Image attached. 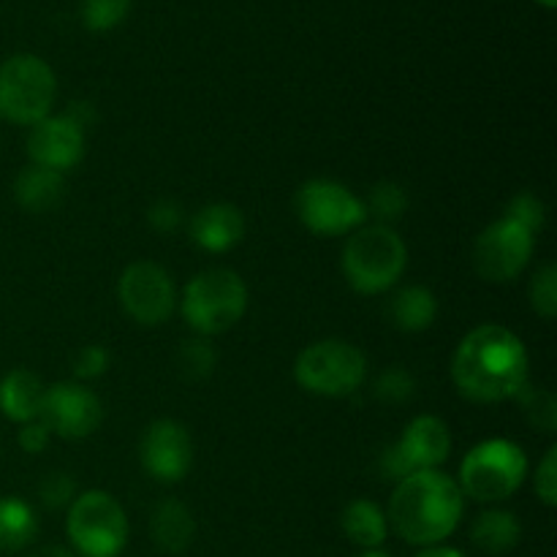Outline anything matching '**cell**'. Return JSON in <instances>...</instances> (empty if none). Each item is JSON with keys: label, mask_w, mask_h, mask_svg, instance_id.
I'll list each match as a JSON object with an SVG mask.
<instances>
[{"label": "cell", "mask_w": 557, "mask_h": 557, "mask_svg": "<svg viewBox=\"0 0 557 557\" xmlns=\"http://www.w3.org/2000/svg\"><path fill=\"white\" fill-rule=\"evenodd\" d=\"M413 557H468V555L455 547H446V544H438V547H424L422 553H417Z\"/></svg>", "instance_id": "8d00e7d4"}, {"label": "cell", "mask_w": 557, "mask_h": 557, "mask_svg": "<svg viewBox=\"0 0 557 557\" xmlns=\"http://www.w3.org/2000/svg\"><path fill=\"white\" fill-rule=\"evenodd\" d=\"M533 248H536V234L504 215L490 223L473 243V267L482 281L509 283L531 264Z\"/></svg>", "instance_id": "8fae6325"}, {"label": "cell", "mask_w": 557, "mask_h": 557, "mask_svg": "<svg viewBox=\"0 0 557 557\" xmlns=\"http://www.w3.org/2000/svg\"><path fill=\"white\" fill-rule=\"evenodd\" d=\"M373 395L375 400L389 403V406H400V403L413 400V395H417V379H413V373H408L406 368H400V364H392V368H386L384 373L375 379Z\"/></svg>", "instance_id": "83f0119b"}, {"label": "cell", "mask_w": 557, "mask_h": 557, "mask_svg": "<svg viewBox=\"0 0 557 557\" xmlns=\"http://www.w3.org/2000/svg\"><path fill=\"white\" fill-rule=\"evenodd\" d=\"M177 368L185 379H210L218 368V351L207 337H194V341L180 343Z\"/></svg>", "instance_id": "484cf974"}, {"label": "cell", "mask_w": 557, "mask_h": 557, "mask_svg": "<svg viewBox=\"0 0 557 557\" xmlns=\"http://www.w3.org/2000/svg\"><path fill=\"white\" fill-rule=\"evenodd\" d=\"M139 457L145 471L156 482L174 484L188 476L194 462V441L188 430L174 419H156L141 435Z\"/></svg>", "instance_id": "5bb4252c"}, {"label": "cell", "mask_w": 557, "mask_h": 557, "mask_svg": "<svg viewBox=\"0 0 557 557\" xmlns=\"http://www.w3.org/2000/svg\"><path fill=\"white\" fill-rule=\"evenodd\" d=\"M177 305L196 335L215 337L237 326L248 313V286L239 272L212 267L190 277Z\"/></svg>", "instance_id": "277c9868"}, {"label": "cell", "mask_w": 557, "mask_h": 557, "mask_svg": "<svg viewBox=\"0 0 557 557\" xmlns=\"http://www.w3.org/2000/svg\"><path fill=\"white\" fill-rule=\"evenodd\" d=\"M58 98V76L38 54H11L0 63V120L11 125H36L49 117Z\"/></svg>", "instance_id": "52a82bcc"}, {"label": "cell", "mask_w": 557, "mask_h": 557, "mask_svg": "<svg viewBox=\"0 0 557 557\" xmlns=\"http://www.w3.org/2000/svg\"><path fill=\"white\" fill-rule=\"evenodd\" d=\"M150 536L166 555H183L196 539V520L188 506L177 498H166L152 509Z\"/></svg>", "instance_id": "ac0fdd59"}, {"label": "cell", "mask_w": 557, "mask_h": 557, "mask_svg": "<svg viewBox=\"0 0 557 557\" xmlns=\"http://www.w3.org/2000/svg\"><path fill=\"white\" fill-rule=\"evenodd\" d=\"M528 297H531V308L536 310L542 319L547 321L555 319L557 315V267L555 264L539 267L536 275L531 277Z\"/></svg>", "instance_id": "f1b7e54d"}, {"label": "cell", "mask_w": 557, "mask_h": 557, "mask_svg": "<svg viewBox=\"0 0 557 557\" xmlns=\"http://www.w3.org/2000/svg\"><path fill=\"white\" fill-rule=\"evenodd\" d=\"M65 114H69L74 123H79L85 131L90 128V123L96 120V109H92V103L87 101H74L69 109H65Z\"/></svg>", "instance_id": "d590c367"}, {"label": "cell", "mask_w": 557, "mask_h": 557, "mask_svg": "<svg viewBox=\"0 0 557 557\" xmlns=\"http://www.w3.org/2000/svg\"><path fill=\"white\" fill-rule=\"evenodd\" d=\"M341 528L348 542L362 549V553L364 549H381L386 536H389L386 511L370 498H354L351 504H346L341 515Z\"/></svg>", "instance_id": "ffe728a7"}, {"label": "cell", "mask_w": 557, "mask_h": 557, "mask_svg": "<svg viewBox=\"0 0 557 557\" xmlns=\"http://www.w3.org/2000/svg\"><path fill=\"white\" fill-rule=\"evenodd\" d=\"M109 364H112V354L103 346H96V343H92V346H85L76 351L71 370H74L76 381H96L107 373Z\"/></svg>", "instance_id": "1f68e13d"}, {"label": "cell", "mask_w": 557, "mask_h": 557, "mask_svg": "<svg viewBox=\"0 0 557 557\" xmlns=\"http://www.w3.org/2000/svg\"><path fill=\"white\" fill-rule=\"evenodd\" d=\"M531 359L520 335L504 324H479L451 357V381L466 400L479 406L515 400L531 384Z\"/></svg>", "instance_id": "6da1fadb"}, {"label": "cell", "mask_w": 557, "mask_h": 557, "mask_svg": "<svg viewBox=\"0 0 557 557\" xmlns=\"http://www.w3.org/2000/svg\"><path fill=\"white\" fill-rule=\"evenodd\" d=\"M147 223H150L156 232L174 234L185 223V212L174 199H158L152 201L150 210H147Z\"/></svg>", "instance_id": "836d02e7"}, {"label": "cell", "mask_w": 557, "mask_h": 557, "mask_svg": "<svg viewBox=\"0 0 557 557\" xmlns=\"http://www.w3.org/2000/svg\"><path fill=\"white\" fill-rule=\"evenodd\" d=\"M466 515V495L457 479L433 471H417L395 484L386 509L389 531L411 547H438L460 528Z\"/></svg>", "instance_id": "7a4b0ae2"}, {"label": "cell", "mask_w": 557, "mask_h": 557, "mask_svg": "<svg viewBox=\"0 0 557 557\" xmlns=\"http://www.w3.org/2000/svg\"><path fill=\"white\" fill-rule=\"evenodd\" d=\"M76 482L74 476L69 473H49L41 484H38V500L44 504V509L49 511H60V509H69L76 498Z\"/></svg>", "instance_id": "4dcf8cb0"}, {"label": "cell", "mask_w": 557, "mask_h": 557, "mask_svg": "<svg viewBox=\"0 0 557 557\" xmlns=\"http://www.w3.org/2000/svg\"><path fill=\"white\" fill-rule=\"evenodd\" d=\"M533 487H536V498L542 500L547 509H555L557 506V446H549V449L544 451L542 462L536 466Z\"/></svg>", "instance_id": "d6a6232c"}, {"label": "cell", "mask_w": 557, "mask_h": 557, "mask_svg": "<svg viewBox=\"0 0 557 557\" xmlns=\"http://www.w3.org/2000/svg\"><path fill=\"white\" fill-rule=\"evenodd\" d=\"M451 455V430L449 424L433 413L411 419L403 430L400 438L386 446L379 457L381 479L386 482H403L417 471H433L441 468Z\"/></svg>", "instance_id": "9c48e42d"}, {"label": "cell", "mask_w": 557, "mask_h": 557, "mask_svg": "<svg viewBox=\"0 0 557 557\" xmlns=\"http://www.w3.org/2000/svg\"><path fill=\"white\" fill-rule=\"evenodd\" d=\"M294 207L305 228L319 237H348L368 221L364 201L335 180H308L297 190Z\"/></svg>", "instance_id": "30bf717a"}, {"label": "cell", "mask_w": 557, "mask_h": 557, "mask_svg": "<svg viewBox=\"0 0 557 557\" xmlns=\"http://www.w3.org/2000/svg\"><path fill=\"white\" fill-rule=\"evenodd\" d=\"M134 0H82L79 14L90 33H109L123 25Z\"/></svg>", "instance_id": "4316f807"}, {"label": "cell", "mask_w": 557, "mask_h": 557, "mask_svg": "<svg viewBox=\"0 0 557 557\" xmlns=\"http://www.w3.org/2000/svg\"><path fill=\"white\" fill-rule=\"evenodd\" d=\"M27 557H74V553H69L65 547H58V544H47V547H38L36 553H30Z\"/></svg>", "instance_id": "74e56055"}, {"label": "cell", "mask_w": 557, "mask_h": 557, "mask_svg": "<svg viewBox=\"0 0 557 557\" xmlns=\"http://www.w3.org/2000/svg\"><path fill=\"white\" fill-rule=\"evenodd\" d=\"M528 479V455L509 438H490L473 446L460 462L457 484L476 504H504Z\"/></svg>", "instance_id": "5b68a950"}, {"label": "cell", "mask_w": 557, "mask_h": 557, "mask_svg": "<svg viewBox=\"0 0 557 557\" xmlns=\"http://www.w3.org/2000/svg\"><path fill=\"white\" fill-rule=\"evenodd\" d=\"M190 237L207 253H226L245 237V215L228 201L207 205L190 218Z\"/></svg>", "instance_id": "2e32d148"}, {"label": "cell", "mask_w": 557, "mask_h": 557, "mask_svg": "<svg viewBox=\"0 0 557 557\" xmlns=\"http://www.w3.org/2000/svg\"><path fill=\"white\" fill-rule=\"evenodd\" d=\"M504 215L509 218V221L520 223V226L528 228L531 234H539L544 228V223H547V207H544V201L539 199L536 194L522 190V194H517L515 199L509 201Z\"/></svg>", "instance_id": "f546056e"}, {"label": "cell", "mask_w": 557, "mask_h": 557, "mask_svg": "<svg viewBox=\"0 0 557 557\" xmlns=\"http://www.w3.org/2000/svg\"><path fill=\"white\" fill-rule=\"evenodd\" d=\"M343 275L357 294H384L400 283L408 267L406 239L395 226L370 223L348 234L343 245Z\"/></svg>", "instance_id": "3957f363"}, {"label": "cell", "mask_w": 557, "mask_h": 557, "mask_svg": "<svg viewBox=\"0 0 557 557\" xmlns=\"http://www.w3.org/2000/svg\"><path fill=\"white\" fill-rule=\"evenodd\" d=\"M85 156V128L65 112L49 114L30 125L27 134V158L30 163L52 172H69Z\"/></svg>", "instance_id": "9a60e30c"}, {"label": "cell", "mask_w": 557, "mask_h": 557, "mask_svg": "<svg viewBox=\"0 0 557 557\" xmlns=\"http://www.w3.org/2000/svg\"><path fill=\"white\" fill-rule=\"evenodd\" d=\"M533 3H539V5H542V9H555L557 0H533Z\"/></svg>", "instance_id": "ab89813d"}, {"label": "cell", "mask_w": 557, "mask_h": 557, "mask_svg": "<svg viewBox=\"0 0 557 557\" xmlns=\"http://www.w3.org/2000/svg\"><path fill=\"white\" fill-rule=\"evenodd\" d=\"M522 406L528 422L542 433H555L557 428V397L547 386H531L528 384L520 395L515 397Z\"/></svg>", "instance_id": "d4e9b609"}, {"label": "cell", "mask_w": 557, "mask_h": 557, "mask_svg": "<svg viewBox=\"0 0 557 557\" xmlns=\"http://www.w3.org/2000/svg\"><path fill=\"white\" fill-rule=\"evenodd\" d=\"M357 557H392V555L384 553V549H364V553H359Z\"/></svg>", "instance_id": "f35d334b"}, {"label": "cell", "mask_w": 557, "mask_h": 557, "mask_svg": "<svg viewBox=\"0 0 557 557\" xmlns=\"http://www.w3.org/2000/svg\"><path fill=\"white\" fill-rule=\"evenodd\" d=\"M364 201V210H368V218H375V223H384V226H392L395 221H400L408 210V190L403 188L395 180H381L370 188L368 199Z\"/></svg>", "instance_id": "cb8c5ba5"}, {"label": "cell", "mask_w": 557, "mask_h": 557, "mask_svg": "<svg viewBox=\"0 0 557 557\" xmlns=\"http://www.w3.org/2000/svg\"><path fill=\"white\" fill-rule=\"evenodd\" d=\"M294 379L305 392L319 397H348L368 379V357L348 341L310 343L294 362Z\"/></svg>", "instance_id": "ba28073f"}, {"label": "cell", "mask_w": 557, "mask_h": 557, "mask_svg": "<svg viewBox=\"0 0 557 557\" xmlns=\"http://www.w3.org/2000/svg\"><path fill=\"white\" fill-rule=\"evenodd\" d=\"M473 547L484 555H509L522 542V522L515 511L487 509L473 520L471 525Z\"/></svg>", "instance_id": "44dd1931"}, {"label": "cell", "mask_w": 557, "mask_h": 557, "mask_svg": "<svg viewBox=\"0 0 557 557\" xmlns=\"http://www.w3.org/2000/svg\"><path fill=\"white\" fill-rule=\"evenodd\" d=\"M49 441H52V433H49V428L41 422V419L22 424L20 430L22 451H27V455H41V451H47Z\"/></svg>", "instance_id": "e575fe53"}, {"label": "cell", "mask_w": 557, "mask_h": 557, "mask_svg": "<svg viewBox=\"0 0 557 557\" xmlns=\"http://www.w3.org/2000/svg\"><path fill=\"white\" fill-rule=\"evenodd\" d=\"M38 536L36 511L27 500L0 495V553L27 549Z\"/></svg>", "instance_id": "603a6c76"}, {"label": "cell", "mask_w": 557, "mask_h": 557, "mask_svg": "<svg viewBox=\"0 0 557 557\" xmlns=\"http://www.w3.org/2000/svg\"><path fill=\"white\" fill-rule=\"evenodd\" d=\"M65 196V177L52 169H44L30 163L22 169L14 180V199L22 210L27 212H41L54 210Z\"/></svg>", "instance_id": "d6986e66"}, {"label": "cell", "mask_w": 557, "mask_h": 557, "mask_svg": "<svg viewBox=\"0 0 557 557\" xmlns=\"http://www.w3.org/2000/svg\"><path fill=\"white\" fill-rule=\"evenodd\" d=\"M65 533L79 557H120L131 536L128 515L112 493L87 490L69 506Z\"/></svg>", "instance_id": "8992f818"}, {"label": "cell", "mask_w": 557, "mask_h": 557, "mask_svg": "<svg viewBox=\"0 0 557 557\" xmlns=\"http://www.w3.org/2000/svg\"><path fill=\"white\" fill-rule=\"evenodd\" d=\"M389 319L400 332H424L438 319V297L428 286H406L392 297Z\"/></svg>", "instance_id": "7402d4cb"}, {"label": "cell", "mask_w": 557, "mask_h": 557, "mask_svg": "<svg viewBox=\"0 0 557 557\" xmlns=\"http://www.w3.org/2000/svg\"><path fill=\"white\" fill-rule=\"evenodd\" d=\"M117 299L141 326H161L177 308V286L156 261H134L117 281Z\"/></svg>", "instance_id": "7c38bea8"}, {"label": "cell", "mask_w": 557, "mask_h": 557, "mask_svg": "<svg viewBox=\"0 0 557 557\" xmlns=\"http://www.w3.org/2000/svg\"><path fill=\"white\" fill-rule=\"evenodd\" d=\"M47 386L27 368H14L0 379V411L16 424L36 422L41 417Z\"/></svg>", "instance_id": "e0dca14e"}, {"label": "cell", "mask_w": 557, "mask_h": 557, "mask_svg": "<svg viewBox=\"0 0 557 557\" xmlns=\"http://www.w3.org/2000/svg\"><path fill=\"white\" fill-rule=\"evenodd\" d=\"M41 419L49 433L65 441L90 438L103 422V406L92 389L79 381H63V384L47 386L41 406Z\"/></svg>", "instance_id": "4fadbf2b"}]
</instances>
